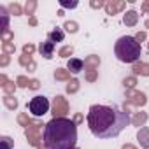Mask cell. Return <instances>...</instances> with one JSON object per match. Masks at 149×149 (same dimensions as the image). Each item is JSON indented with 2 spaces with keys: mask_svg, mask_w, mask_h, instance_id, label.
I'll return each instance as SVG.
<instances>
[{
  "mask_svg": "<svg viewBox=\"0 0 149 149\" xmlns=\"http://www.w3.org/2000/svg\"><path fill=\"white\" fill-rule=\"evenodd\" d=\"M39 88H40V83H39V79H32L30 90H39Z\"/></svg>",
  "mask_w": 149,
  "mask_h": 149,
  "instance_id": "cell-39",
  "label": "cell"
},
{
  "mask_svg": "<svg viewBox=\"0 0 149 149\" xmlns=\"http://www.w3.org/2000/svg\"><path fill=\"white\" fill-rule=\"evenodd\" d=\"M74 149H79V147H74Z\"/></svg>",
  "mask_w": 149,
  "mask_h": 149,
  "instance_id": "cell-47",
  "label": "cell"
},
{
  "mask_svg": "<svg viewBox=\"0 0 149 149\" xmlns=\"http://www.w3.org/2000/svg\"><path fill=\"white\" fill-rule=\"evenodd\" d=\"M16 84H18L19 88H30L32 81H28V77H25V76H19V77L16 79Z\"/></svg>",
  "mask_w": 149,
  "mask_h": 149,
  "instance_id": "cell-29",
  "label": "cell"
},
{
  "mask_svg": "<svg viewBox=\"0 0 149 149\" xmlns=\"http://www.w3.org/2000/svg\"><path fill=\"white\" fill-rule=\"evenodd\" d=\"M39 51H40V54H42L46 60H51V58H53V53H54V42H51V40L47 39L46 42L40 44Z\"/></svg>",
  "mask_w": 149,
  "mask_h": 149,
  "instance_id": "cell-9",
  "label": "cell"
},
{
  "mask_svg": "<svg viewBox=\"0 0 149 149\" xmlns=\"http://www.w3.org/2000/svg\"><path fill=\"white\" fill-rule=\"evenodd\" d=\"M147 97L137 90H126V104L128 105H135V107H142L146 105Z\"/></svg>",
  "mask_w": 149,
  "mask_h": 149,
  "instance_id": "cell-7",
  "label": "cell"
},
{
  "mask_svg": "<svg viewBox=\"0 0 149 149\" xmlns=\"http://www.w3.org/2000/svg\"><path fill=\"white\" fill-rule=\"evenodd\" d=\"M98 65H100V58L97 54H91L84 60V70L86 72H97Z\"/></svg>",
  "mask_w": 149,
  "mask_h": 149,
  "instance_id": "cell-10",
  "label": "cell"
},
{
  "mask_svg": "<svg viewBox=\"0 0 149 149\" xmlns=\"http://www.w3.org/2000/svg\"><path fill=\"white\" fill-rule=\"evenodd\" d=\"M135 84H137V77H135V76H130V77H125V79H123V86H125L126 90H133Z\"/></svg>",
  "mask_w": 149,
  "mask_h": 149,
  "instance_id": "cell-22",
  "label": "cell"
},
{
  "mask_svg": "<svg viewBox=\"0 0 149 149\" xmlns=\"http://www.w3.org/2000/svg\"><path fill=\"white\" fill-rule=\"evenodd\" d=\"M39 149H46V147H39Z\"/></svg>",
  "mask_w": 149,
  "mask_h": 149,
  "instance_id": "cell-46",
  "label": "cell"
},
{
  "mask_svg": "<svg viewBox=\"0 0 149 149\" xmlns=\"http://www.w3.org/2000/svg\"><path fill=\"white\" fill-rule=\"evenodd\" d=\"M125 7H126V2H123V0H109V2H105V13L111 16L118 14Z\"/></svg>",
  "mask_w": 149,
  "mask_h": 149,
  "instance_id": "cell-8",
  "label": "cell"
},
{
  "mask_svg": "<svg viewBox=\"0 0 149 149\" xmlns=\"http://www.w3.org/2000/svg\"><path fill=\"white\" fill-rule=\"evenodd\" d=\"M133 74L135 76H144V77H147L149 76V63H144V61H137V63H133Z\"/></svg>",
  "mask_w": 149,
  "mask_h": 149,
  "instance_id": "cell-13",
  "label": "cell"
},
{
  "mask_svg": "<svg viewBox=\"0 0 149 149\" xmlns=\"http://www.w3.org/2000/svg\"><path fill=\"white\" fill-rule=\"evenodd\" d=\"M13 39H14V33L11 30H4L2 32V42H11Z\"/></svg>",
  "mask_w": 149,
  "mask_h": 149,
  "instance_id": "cell-32",
  "label": "cell"
},
{
  "mask_svg": "<svg viewBox=\"0 0 149 149\" xmlns=\"http://www.w3.org/2000/svg\"><path fill=\"white\" fill-rule=\"evenodd\" d=\"M13 146H14V140L11 137H7V135L0 137V149H13Z\"/></svg>",
  "mask_w": 149,
  "mask_h": 149,
  "instance_id": "cell-21",
  "label": "cell"
},
{
  "mask_svg": "<svg viewBox=\"0 0 149 149\" xmlns=\"http://www.w3.org/2000/svg\"><path fill=\"white\" fill-rule=\"evenodd\" d=\"M2 51H4V54H11L16 51V46L13 42H2Z\"/></svg>",
  "mask_w": 149,
  "mask_h": 149,
  "instance_id": "cell-28",
  "label": "cell"
},
{
  "mask_svg": "<svg viewBox=\"0 0 149 149\" xmlns=\"http://www.w3.org/2000/svg\"><path fill=\"white\" fill-rule=\"evenodd\" d=\"M9 13H11V14H14V16H21L23 9H21V6H19V4H16V2H14V4H11V6H9Z\"/></svg>",
  "mask_w": 149,
  "mask_h": 149,
  "instance_id": "cell-30",
  "label": "cell"
},
{
  "mask_svg": "<svg viewBox=\"0 0 149 149\" xmlns=\"http://www.w3.org/2000/svg\"><path fill=\"white\" fill-rule=\"evenodd\" d=\"M40 126H42V123L32 121V125L25 128V135H26L28 144L33 146V147H37V149L42 147V146H40Z\"/></svg>",
  "mask_w": 149,
  "mask_h": 149,
  "instance_id": "cell-4",
  "label": "cell"
},
{
  "mask_svg": "<svg viewBox=\"0 0 149 149\" xmlns=\"http://www.w3.org/2000/svg\"><path fill=\"white\" fill-rule=\"evenodd\" d=\"M147 51H149V46H147Z\"/></svg>",
  "mask_w": 149,
  "mask_h": 149,
  "instance_id": "cell-48",
  "label": "cell"
},
{
  "mask_svg": "<svg viewBox=\"0 0 149 149\" xmlns=\"http://www.w3.org/2000/svg\"><path fill=\"white\" fill-rule=\"evenodd\" d=\"M7 83H9V81H7V77L4 76V74H2V76H0V84H2V88H4V86H6Z\"/></svg>",
  "mask_w": 149,
  "mask_h": 149,
  "instance_id": "cell-42",
  "label": "cell"
},
{
  "mask_svg": "<svg viewBox=\"0 0 149 149\" xmlns=\"http://www.w3.org/2000/svg\"><path fill=\"white\" fill-rule=\"evenodd\" d=\"M35 7H37V2H35V0H28V2H26V6H25V13L32 18L33 16V11H35Z\"/></svg>",
  "mask_w": 149,
  "mask_h": 149,
  "instance_id": "cell-24",
  "label": "cell"
},
{
  "mask_svg": "<svg viewBox=\"0 0 149 149\" xmlns=\"http://www.w3.org/2000/svg\"><path fill=\"white\" fill-rule=\"evenodd\" d=\"M123 23L126 26H135L139 23V13L137 11H128L125 16H123Z\"/></svg>",
  "mask_w": 149,
  "mask_h": 149,
  "instance_id": "cell-14",
  "label": "cell"
},
{
  "mask_svg": "<svg viewBox=\"0 0 149 149\" xmlns=\"http://www.w3.org/2000/svg\"><path fill=\"white\" fill-rule=\"evenodd\" d=\"M121 149H137V147H135V146H132V144H125Z\"/></svg>",
  "mask_w": 149,
  "mask_h": 149,
  "instance_id": "cell-44",
  "label": "cell"
},
{
  "mask_svg": "<svg viewBox=\"0 0 149 149\" xmlns=\"http://www.w3.org/2000/svg\"><path fill=\"white\" fill-rule=\"evenodd\" d=\"M63 28H65L67 32H70V33H76V32L79 30V25H77L76 21H67V23L63 25Z\"/></svg>",
  "mask_w": 149,
  "mask_h": 149,
  "instance_id": "cell-25",
  "label": "cell"
},
{
  "mask_svg": "<svg viewBox=\"0 0 149 149\" xmlns=\"http://www.w3.org/2000/svg\"><path fill=\"white\" fill-rule=\"evenodd\" d=\"M83 68H84V61L79 58H70L67 63V70H70L72 74H79Z\"/></svg>",
  "mask_w": 149,
  "mask_h": 149,
  "instance_id": "cell-12",
  "label": "cell"
},
{
  "mask_svg": "<svg viewBox=\"0 0 149 149\" xmlns=\"http://www.w3.org/2000/svg\"><path fill=\"white\" fill-rule=\"evenodd\" d=\"M140 9H142V13H149V0H144L142 6H140Z\"/></svg>",
  "mask_w": 149,
  "mask_h": 149,
  "instance_id": "cell-40",
  "label": "cell"
},
{
  "mask_svg": "<svg viewBox=\"0 0 149 149\" xmlns=\"http://www.w3.org/2000/svg\"><path fill=\"white\" fill-rule=\"evenodd\" d=\"M114 53H116L118 60L123 63H137L142 49H140V44L135 40V37L125 35L121 39H118V42L114 46Z\"/></svg>",
  "mask_w": 149,
  "mask_h": 149,
  "instance_id": "cell-3",
  "label": "cell"
},
{
  "mask_svg": "<svg viewBox=\"0 0 149 149\" xmlns=\"http://www.w3.org/2000/svg\"><path fill=\"white\" fill-rule=\"evenodd\" d=\"M147 121V112H137L133 118H132V125L133 126H144Z\"/></svg>",
  "mask_w": 149,
  "mask_h": 149,
  "instance_id": "cell-15",
  "label": "cell"
},
{
  "mask_svg": "<svg viewBox=\"0 0 149 149\" xmlns=\"http://www.w3.org/2000/svg\"><path fill=\"white\" fill-rule=\"evenodd\" d=\"M16 86H18V84H14L13 81H9V83L4 86V91H6V95H13V93L16 91Z\"/></svg>",
  "mask_w": 149,
  "mask_h": 149,
  "instance_id": "cell-31",
  "label": "cell"
},
{
  "mask_svg": "<svg viewBox=\"0 0 149 149\" xmlns=\"http://www.w3.org/2000/svg\"><path fill=\"white\" fill-rule=\"evenodd\" d=\"M146 37H147V35H146V32H139V33L135 35V40L140 44V42H144V40H146Z\"/></svg>",
  "mask_w": 149,
  "mask_h": 149,
  "instance_id": "cell-37",
  "label": "cell"
},
{
  "mask_svg": "<svg viewBox=\"0 0 149 149\" xmlns=\"http://www.w3.org/2000/svg\"><path fill=\"white\" fill-rule=\"evenodd\" d=\"M86 81H90V83L97 81V72H86Z\"/></svg>",
  "mask_w": 149,
  "mask_h": 149,
  "instance_id": "cell-36",
  "label": "cell"
},
{
  "mask_svg": "<svg viewBox=\"0 0 149 149\" xmlns=\"http://www.w3.org/2000/svg\"><path fill=\"white\" fill-rule=\"evenodd\" d=\"M9 65V54H2L0 58V67H7Z\"/></svg>",
  "mask_w": 149,
  "mask_h": 149,
  "instance_id": "cell-38",
  "label": "cell"
},
{
  "mask_svg": "<svg viewBox=\"0 0 149 149\" xmlns=\"http://www.w3.org/2000/svg\"><path fill=\"white\" fill-rule=\"evenodd\" d=\"M90 6H91L93 9H100V7H105V2H102V0H91Z\"/></svg>",
  "mask_w": 149,
  "mask_h": 149,
  "instance_id": "cell-35",
  "label": "cell"
},
{
  "mask_svg": "<svg viewBox=\"0 0 149 149\" xmlns=\"http://www.w3.org/2000/svg\"><path fill=\"white\" fill-rule=\"evenodd\" d=\"M63 37H65V33H63V30H60V28L49 32V40H51V42H61Z\"/></svg>",
  "mask_w": 149,
  "mask_h": 149,
  "instance_id": "cell-18",
  "label": "cell"
},
{
  "mask_svg": "<svg viewBox=\"0 0 149 149\" xmlns=\"http://www.w3.org/2000/svg\"><path fill=\"white\" fill-rule=\"evenodd\" d=\"M28 23H30L32 26H35V25H37V18H35V16H32V18L28 19Z\"/></svg>",
  "mask_w": 149,
  "mask_h": 149,
  "instance_id": "cell-43",
  "label": "cell"
},
{
  "mask_svg": "<svg viewBox=\"0 0 149 149\" xmlns=\"http://www.w3.org/2000/svg\"><path fill=\"white\" fill-rule=\"evenodd\" d=\"M4 105H6L7 109L14 111V109H18V100H16L13 95H6V97H4Z\"/></svg>",
  "mask_w": 149,
  "mask_h": 149,
  "instance_id": "cell-19",
  "label": "cell"
},
{
  "mask_svg": "<svg viewBox=\"0 0 149 149\" xmlns=\"http://www.w3.org/2000/svg\"><path fill=\"white\" fill-rule=\"evenodd\" d=\"M72 53H74V47H72V46H65V47H61V49L58 51V56L68 58V56H72Z\"/></svg>",
  "mask_w": 149,
  "mask_h": 149,
  "instance_id": "cell-26",
  "label": "cell"
},
{
  "mask_svg": "<svg viewBox=\"0 0 149 149\" xmlns=\"http://www.w3.org/2000/svg\"><path fill=\"white\" fill-rule=\"evenodd\" d=\"M79 86H81L79 79H70L68 84H67V93H77L79 91Z\"/></svg>",
  "mask_w": 149,
  "mask_h": 149,
  "instance_id": "cell-20",
  "label": "cell"
},
{
  "mask_svg": "<svg viewBox=\"0 0 149 149\" xmlns=\"http://www.w3.org/2000/svg\"><path fill=\"white\" fill-rule=\"evenodd\" d=\"M83 114H76V116H74V123H76V125H79V123H83Z\"/></svg>",
  "mask_w": 149,
  "mask_h": 149,
  "instance_id": "cell-41",
  "label": "cell"
},
{
  "mask_svg": "<svg viewBox=\"0 0 149 149\" xmlns=\"http://www.w3.org/2000/svg\"><path fill=\"white\" fill-rule=\"evenodd\" d=\"M77 142L76 123L67 118H53L44 128L46 149H74Z\"/></svg>",
  "mask_w": 149,
  "mask_h": 149,
  "instance_id": "cell-2",
  "label": "cell"
},
{
  "mask_svg": "<svg viewBox=\"0 0 149 149\" xmlns=\"http://www.w3.org/2000/svg\"><path fill=\"white\" fill-rule=\"evenodd\" d=\"M33 51H35V46H33V44H25V46H23V54H30V56H32Z\"/></svg>",
  "mask_w": 149,
  "mask_h": 149,
  "instance_id": "cell-34",
  "label": "cell"
},
{
  "mask_svg": "<svg viewBox=\"0 0 149 149\" xmlns=\"http://www.w3.org/2000/svg\"><path fill=\"white\" fill-rule=\"evenodd\" d=\"M32 63H35V61L32 60V56H30V54H21V56H19V65H23V67H26V68H28Z\"/></svg>",
  "mask_w": 149,
  "mask_h": 149,
  "instance_id": "cell-27",
  "label": "cell"
},
{
  "mask_svg": "<svg viewBox=\"0 0 149 149\" xmlns=\"http://www.w3.org/2000/svg\"><path fill=\"white\" fill-rule=\"evenodd\" d=\"M18 123L21 125V126H30L32 125V119L28 118V114H25V112H21V114H18Z\"/></svg>",
  "mask_w": 149,
  "mask_h": 149,
  "instance_id": "cell-23",
  "label": "cell"
},
{
  "mask_svg": "<svg viewBox=\"0 0 149 149\" xmlns=\"http://www.w3.org/2000/svg\"><path fill=\"white\" fill-rule=\"evenodd\" d=\"M54 79H56V81H70V70L56 68V70H54Z\"/></svg>",
  "mask_w": 149,
  "mask_h": 149,
  "instance_id": "cell-16",
  "label": "cell"
},
{
  "mask_svg": "<svg viewBox=\"0 0 149 149\" xmlns=\"http://www.w3.org/2000/svg\"><path fill=\"white\" fill-rule=\"evenodd\" d=\"M146 28H149V19H147V21H146Z\"/></svg>",
  "mask_w": 149,
  "mask_h": 149,
  "instance_id": "cell-45",
  "label": "cell"
},
{
  "mask_svg": "<svg viewBox=\"0 0 149 149\" xmlns=\"http://www.w3.org/2000/svg\"><path fill=\"white\" fill-rule=\"evenodd\" d=\"M28 109L33 116H44L49 111V102L46 97H33L28 104Z\"/></svg>",
  "mask_w": 149,
  "mask_h": 149,
  "instance_id": "cell-5",
  "label": "cell"
},
{
  "mask_svg": "<svg viewBox=\"0 0 149 149\" xmlns=\"http://www.w3.org/2000/svg\"><path fill=\"white\" fill-rule=\"evenodd\" d=\"M68 114V102L61 95H58L53 100V116L54 118H65Z\"/></svg>",
  "mask_w": 149,
  "mask_h": 149,
  "instance_id": "cell-6",
  "label": "cell"
},
{
  "mask_svg": "<svg viewBox=\"0 0 149 149\" xmlns=\"http://www.w3.org/2000/svg\"><path fill=\"white\" fill-rule=\"evenodd\" d=\"M86 121L91 133L98 139H114L128 126V123H132L126 111L109 105H91Z\"/></svg>",
  "mask_w": 149,
  "mask_h": 149,
  "instance_id": "cell-1",
  "label": "cell"
},
{
  "mask_svg": "<svg viewBox=\"0 0 149 149\" xmlns=\"http://www.w3.org/2000/svg\"><path fill=\"white\" fill-rule=\"evenodd\" d=\"M0 16H2V32L9 30V13L4 6H0Z\"/></svg>",
  "mask_w": 149,
  "mask_h": 149,
  "instance_id": "cell-17",
  "label": "cell"
},
{
  "mask_svg": "<svg viewBox=\"0 0 149 149\" xmlns=\"http://www.w3.org/2000/svg\"><path fill=\"white\" fill-rule=\"evenodd\" d=\"M137 140H139L140 147H144V149H149V128L142 126V128L137 132Z\"/></svg>",
  "mask_w": 149,
  "mask_h": 149,
  "instance_id": "cell-11",
  "label": "cell"
},
{
  "mask_svg": "<svg viewBox=\"0 0 149 149\" xmlns=\"http://www.w3.org/2000/svg\"><path fill=\"white\" fill-rule=\"evenodd\" d=\"M60 6L67 7V9H74V7H77V2L76 0H72V2H68V0H60Z\"/></svg>",
  "mask_w": 149,
  "mask_h": 149,
  "instance_id": "cell-33",
  "label": "cell"
}]
</instances>
